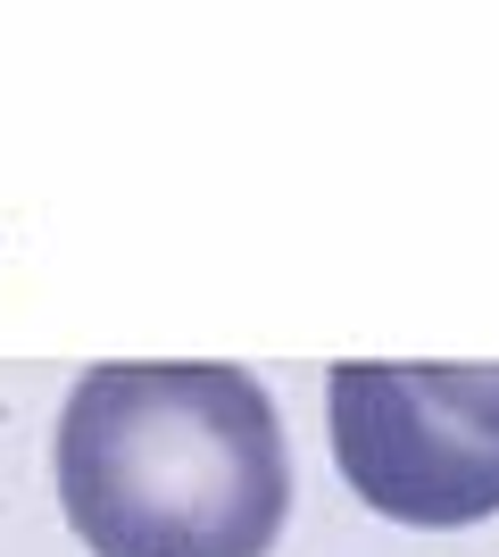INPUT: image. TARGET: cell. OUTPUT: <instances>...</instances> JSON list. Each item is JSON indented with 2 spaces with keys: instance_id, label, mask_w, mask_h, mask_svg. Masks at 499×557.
Listing matches in <instances>:
<instances>
[{
  "instance_id": "cell-1",
  "label": "cell",
  "mask_w": 499,
  "mask_h": 557,
  "mask_svg": "<svg viewBox=\"0 0 499 557\" xmlns=\"http://www.w3.org/2000/svg\"><path fill=\"white\" fill-rule=\"evenodd\" d=\"M50 466L92 557H266L291 508L284 417L241 367H92Z\"/></svg>"
},
{
  "instance_id": "cell-2",
  "label": "cell",
  "mask_w": 499,
  "mask_h": 557,
  "mask_svg": "<svg viewBox=\"0 0 499 557\" xmlns=\"http://www.w3.org/2000/svg\"><path fill=\"white\" fill-rule=\"evenodd\" d=\"M333 458L391 524L499 516V367H333Z\"/></svg>"
}]
</instances>
